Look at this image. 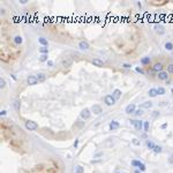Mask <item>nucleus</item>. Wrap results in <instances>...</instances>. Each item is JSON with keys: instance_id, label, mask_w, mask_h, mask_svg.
I'll return each mask as SVG.
<instances>
[{"instance_id": "f257e3e1", "label": "nucleus", "mask_w": 173, "mask_h": 173, "mask_svg": "<svg viewBox=\"0 0 173 173\" xmlns=\"http://www.w3.org/2000/svg\"><path fill=\"white\" fill-rule=\"evenodd\" d=\"M131 164H132V166H133V167L139 168L141 172H144V171L147 170V167H145V164H144V163H142L141 160H139V159H133V160L131 162Z\"/></svg>"}, {"instance_id": "f03ea898", "label": "nucleus", "mask_w": 173, "mask_h": 173, "mask_svg": "<svg viewBox=\"0 0 173 173\" xmlns=\"http://www.w3.org/2000/svg\"><path fill=\"white\" fill-rule=\"evenodd\" d=\"M91 110L90 108H88V107H85V108H83L81 112H80V118L82 120H88V119H90V117H91Z\"/></svg>"}, {"instance_id": "7ed1b4c3", "label": "nucleus", "mask_w": 173, "mask_h": 173, "mask_svg": "<svg viewBox=\"0 0 173 173\" xmlns=\"http://www.w3.org/2000/svg\"><path fill=\"white\" fill-rule=\"evenodd\" d=\"M129 122H131V125H133L134 127H135V129H136L137 132L142 131L143 129V124H144V121H142V120H134V119H131L129 120Z\"/></svg>"}, {"instance_id": "20e7f679", "label": "nucleus", "mask_w": 173, "mask_h": 173, "mask_svg": "<svg viewBox=\"0 0 173 173\" xmlns=\"http://www.w3.org/2000/svg\"><path fill=\"white\" fill-rule=\"evenodd\" d=\"M24 126H26V128L30 132H34L38 128V124L35 122V121H32V120H27L26 124H24Z\"/></svg>"}, {"instance_id": "39448f33", "label": "nucleus", "mask_w": 173, "mask_h": 173, "mask_svg": "<svg viewBox=\"0 0 173 173\" xmlns=\"http://www.w3.org/2000/svg\"><path fill=\"white\" fill-rule=\"evenodd\" d=\"M104 103L107 105V106H113L117 103V100L114 99V97L112 96V95H106V96L104 97Z\"/></svg>"}, {"instance_id": "423d86ee", "label": "nucleus", "mask_w": 173, "mask_h": 173, "mask_svg": "<svg viewBox=\"0 0 173 173\" xmlns=\"http://www.w3.org/2000/svg\"><path fill=\"white\" fill-rule=\"evenodd\" d=\"M79 48L82 51H88L90 48V44L87 40H81V42H79Z\"/></svg>"}, {"instance_id": "0eeeda50", "label": "nucleus", "mask_w": 173, "mask_h": 173, "mask_svg": "<svg viewBox=\"0 0 173 173\" xmlns=\"http://www.w3.org/2000/svg\"><path fill=\"white\" fill-rule=\"evenodd\" d=\"M90 110H91V112H94V114H96V116H98V114H100L103 112L102 106L98 105V104H94L92 106H91Z\"/></svg>"}, {"instance_id": "6e6552de", "label": "nucleus", "mask_w": 173, "mask_h": 173, "mask_svg": "<svg viewBox=\"0 0 173 173\" xmlns=\"http://www.w3.org/2000/svg\"><path fill=\"white\" fill-rule=\"evenodd\" d=\"M27 82L29 85H36L38 84V80H37L36 75H29L28 79H27Z\"/></svg>"}, {"instance_id": "1a4fd4ad", "label": "nucleus", "mask_w": 173, "mask_h": 173, "mask_svg": "<svg viewBox=\"0 0 173 173\" xmlns=\"http://www.w3.org/2000/svg\"><path fill=\"white\" fill-rule=\"evenodd\" d=\"M135 111H136V106H135V104H128L125 107V112L127 114H134Z\"/></svg>"}, {"instance_id": "9d476101", "label": "nucleus", "mask_w": 173, "mask_h": 173, "mask_svg": "<svg viewBox=\"0 0 173 173\" xmlns=\"http://www.w3.org/2000/svg\"><path fill=\"white\" fill-rule=\"evenodd\" d=\"M108 127H110V131H117V129L120 127V124H119V121H117V120H112V121L110 122Z\"/></svg>"}, {"instance_id": "9b49d317", "label": "nucleus", "mask_w": 173, "mask_h": 173, "mask_svg": "<svg viewBox=\"0 0 173 173\" xmlns=\"http://www.w3.org/2000/svg\"><path fill=\"white\" fill-rule=\"evenodd\" d=\"M153 29H155V31H156L158 35H163L165 32V29H164V27H163L162 24H155Z\"/></svg>"}, {"instance_id": "f8f14e48", "label": "nucleus", "mask_w": 173, "mask_h": 173, "mask_svg": "<svg viewBox=\"0 0 173 173\" xmlns=\"http://www.w3.org/2000/svg\"><path fill=\"white\" fill-rule=\"evenodd\" d=\"M163 68H164L163 64L157 63V64H155V65H153L152 71H153V72H156V73H160V72H163Z\"/></svg>"}, {"instance_id": "ddd939ff", "label": "nucleus", "mask_w": 173, "mask_h": 173, "mask_svg": "<svg viewBox=\"0 0 173 173\" xmlns=\"http://www.w3.org/2000/svg\"><path fill=\"white\" fill-rule=\"evenodd\" d=\"M121 95H122V92H121L120 89H114L113 92H112V96L114 97V99L116 100H119L120 98H121Z\"/></svg>"}, {"instance_id": "4468645a", "label": "nucleus", "mask_w": 173, "mask_h": 173, "mask_svg": "<svg viewBox=\"0 0 173 173\" xmlns=\"http://www.w3.org/2000/svg\"><path fill=\"white\" fill-rule=\"evenodd\" d=\"M158 79L160 80V81H167L168 80V75H167V72H160V73H158Z\"/></svg>"}, {"instance_id": "2eb2a0df", "label": "nucleus", "mask_w": 173, "mask_h": 173, "mask_svg": "<svg viewBox=\"0 0 173 173\" xmlns=\"http://www.w3.org/2000/svg\"><path fill=\"white\" fill-rule=\"evenodd\" d=\"M152 107V102H150V100H148V102H144V103H142L141 105H140V107L139 108H147V110H149V108Z\"/></svg>"}, {"instance_id": "dca6fc26", "label": "nucleus", "mask_w": 173, "mask_h": 173, "mask_svg": "<svg viewBox=\"0 0 173 173\" xmlns=\"http://www.w3.org/2000/svg\"><path fill=\"white\" fill-rule=\"evenodd\" d=\"M148 95H149V97H151V98H155V97H157V96H158L157 89H156V88L149 89V91H148Z\"/></svg>"}, {"instance_id": "f3484780", "label": "nucleus", "mask_w": 173, "mask_h": 173, "mask_svg": "<svg viewBox=\"0 0 173 173\" xmlns=\"http://www.w3.org/2000/svg\"><path fill=\"white\" fill-rule=\"evenodd\" d=\"M140 63H141V65H143V66H148V65H150L151 59L149 57H143V58H141Z\"/></svg>"}, {"instance_id": "a211bd4d", "label": "nucleus", "mask_w": 173, "mask_h": 173, "mask_svg": "<svg viewBox=\"0 0 173 173\" xmlns=\"http://www.w3.org/2000/svg\"><path fill=\"white\" fill-rule=\"evenodd\" d=\"M92 65L97 66V67H103V66H104V63H103V60H100L99 58H95V59L92 60Z\"/></svg>"}, {"instance_id": "6ab92c4d", "label": "nucleus", "mask_w": 173, "mask_h": 173, "mask_svg": "<svg viewBox=\"0 0 173 173\" xmlns=\"http://www.w3.org/2000/svg\"><path fill=\"white\" fill-rule=\"evenodd\" d=\"M13 107H14V110L16 111V112H19L21 108V102L20 99H15L14 102H13Z\"/></svg>"}, {"instance_id": "aec40b11", "label": "nucleus", "mask_w": 173, "mask_h": 173, "mask_svg": "<svg viewBox=\"0 0 173 173\" xmlns=\"http://www.w3.org/2000/svg\"><path fill=\"white\" fill-rule=\"evenodd\" d=\"M38 43H39L42 46H48V40L46 39L45 37H39V38H38Z\"/></svg>"}, {"instance_id": "412c9836", "label": "nucleus", "mask_w": 173, "mask_h": 173, "mask_svg": "<svg viewBox=\"0 0 173 173\" xmlns=\"http://www.w3.org/2000/svg\"><path fill=\"white\" fill-rule=\"evenodd\" d=\"M145 145H147V148L149 149V150H153V148H155V145H156V144H155L151 140L148 139L147 141H145Z\"/></svg>"}, {"instance_id": "4be33fe9", "label": "nucleus", "mask_w": 173, "mask_h": 173, "mask_svg": "<svg viewBox=\"0 0 173 173\" xmlns=\"http://www.w3.org/2000/svg\"><path fill=\"white\" fill-rule=\"evenodd\" d=\"M164 48L166 50V51H173V43L172 42H166L164 44Z\"/></svg>"}, {"instance_id": "5701e85b", "label": "nucleus", "mask_w": 173, "mask_h": 173, "mask_svg": "<svg viewBox=\"0 0 173 173\" xmlns=\"http://www.w3.org/2000/svg\"><path fill=\"white\" fill-rule=\"evenodd\" d=\"M36 77H37V80H38V82H44L46 80V75L44 73H38L36 75Z\"/></svg>"}, {"instance_id": "b1692460", "label": "nucleus", "mask_w": 173, "mask_h": 173, "mask_svg": "<svg viewBox=\"0 0 173 173\" xmlns=\"http://www.w3.org/2000/svg\"><path fill=\"white\" fill-rule=\"evenodd\" d=\"M14 43L16 44V45H21L23 43V38L22 36H20V35H17V36L14 37Z\"/></svg>"}, {"instance_id": "393cba45", "label": "nucleus", "mask_w": 173, "mask_h": 173, "mask_svg": "<svg viewBox=\"0 0 173 173\" xmlns=\"http://www.w3.org/2000/svg\"><path fill=\"white\" fill-rule=\"evenodd\" d=\"M61 65H63L64 67H71L72 66V60L71 59H64L63 61H61Z\"/></svg>"}, {"instance_id": "a878e982", "label": "nucleus", "mask_w": 173, "mask_h": 173, "mask_svg": "<svg viewBox=\"0 0 173 173\" xmlns=\"http://www.w3.org/2000/svg\"><path fill=\"white\" fill-rule=\"evenodd\" d=\"M74 173H84V167L81 166V165H76L75 170H74Z\"/></svg>"}, {"instance_id": "bb28decb", "label": "nucleus", "mask_w": 173, "mask_h": 173, "mask_svg": "<svg viewBox=\"0 0 173 173\" xmlns=\"http://www.w3.org/2000/svg\"><path fill=\"white\" fill-rule=\"evenodd\" d=\"M38 51L40 52V54H48V47L47 46H40L38 48Z\"/></svg>"}, {"instance_id": "cd10ccee", "label": "nucleus", "mask_w": 173, "mask_h": 173, "mask_svg": "<svg viewBox=\"0 0 173 173\" xmlns=\"http://www.w3.org/2000/svg\"><path fill=\"white\" fill-rule=\"evenodd\" d=\"M39 61L40 63H47L48 61V55L47 54H40L39 55Z\"/></svg>"}, {"instance_id": "c85d7f7f", "label": "nucleus", "mask_w": 173, "mask_h": 173, "mask_svg": "<svg viewBox=\"0 0 173 173\" xmlns=\"http://www.w3.org/2000/svg\"><path fill=\"white\" fill-rule=\"evenodd\" d=\"M153 152L155 153H157V155H158V153H162V151H163V148L160 147V145H155V148H153Z\"/></svg>"}, {"instance_id": "c756f323", "label": "nucleus", "mask_w": 173, "mask_h": 173, "mask_svg": "<svg viewBox=\"0 0 173 173\" xmlns=\"http://www.w3.org/2000/svg\"><path fill=\"white\" fill-rule=\"evenodd\" d=\"M157 92H158L159 96H163V95L166 94V90H165V88H163V87H158V88H157Z\"/></svg>"}, {"instance_id": "7c9ffc66", "label": "nucleus", "mask_w": 173, "mask_h": 173, "mask_svg": "<svg viewBox=\"0 0 173 173\" xmlns=\"http://www.w3.org/2000/svg\"><path fill=\"white\" fill-rule=\"evenodd\" d=\"M149 128H150L149 121H144V124H143V131H144L145 133H148V132H149Z\"/></svg>"}, {"instance_id": "2f4dec72", "label": "nucleus", "mask_w": 173, "mask_h": 173, "mask_svg": "<svg viewBox=\"0 0 173 173\" xmlns=\"http://www.w3.org/2000/svg\"><path fill=\"white\" fill-rule=\"evenodd\" d=\"M75 126H76L77 128H83L84 127V121H80V120H77V121L75 122Z\"/></svg>"}, {"instance_id": "473e14b6", "label": "nucleus", "mask_w": 173, "mask_h": 173, "mask_svg": "<svg viewBox=\"0 0 173 173\" xmlns=\"http://www.w3.org/2000/svg\"><path fill=\"white\" fill-rule=\"evenodd\" d=\"M143 113H144V112H143V110H142V108H139V110H136L135 112H134V116H136V117H141Z\"/></svg>"}, {"instance_id": "72a5a7b5", "label": "nucleus", "mask_w": 173, "mask_h": 173, "mask_svg": "<svg viewBox=\"0 0 173 173\" xmlns=\"http://www.w3.org/2000/svg\"><path fill=\"white\" fill-rule=\"evenodd\" d=\"M6 87V81H5V79H0V89H4Z\"/></svg>"}, {"instance_id": "f704fd0d", "label": "nucleus", "mask_w": 173, "mask_h": 173, "mask_svg": "<svg viewBox=\"0 0 173 173\" xmlns=\"http://www.w3.org/2000/svg\"><path fill=\"white\" fill-rule=\"evenodd\" d=\"M133 144L134 145H136V147H140V145H141V141H140L139 139H133Z\"/></svg>"}, {"instance_id": "c9c22d12", "label": "nucleus", "mask_w": 173, "mask_h": 173, "mask_svg": "<svg viewBox=\"0 0 173 173\" xmlns=\"http://www.w3.org/2000/svg\"><path fill=\"white\" fill-rule=\"evenodd\" d=\"M135 71L137 72V73H140V74H142V75H144L145 74V72L143 71V69L141 68V67H135Z\"/></svg>"}, {"instance_id": "e433bc0d", "label": "nucleus", "mask_w": 173, "mask_h": 173, "mask_svg": "<svg viewBox=\"0 0 173 173\" xmlns=\"http://www.w3.org/2000/svg\"><path fill=\"white\" fill-rule=\"evenodd\" d=\"M121 67H122V68H125V69H131L132 68V65H131V64H122Z\"/></svg>"}, {"instance_id": "4c0bfd02", "label": "nucleus", "mask_w": 173, "mask_h": 173, "mask_svg": "<svg viewBox=\"0 0 173 173\" xmlns=\"http://www.w3.org/2000/svg\"><path fill=\"white\" fill-rule=\"evenodd\" d=\"M167 73L173 74V64H171V65L167 66Z\"/></svg>"}, {"instance_id": "58836bf2", "label": "nucleus", "mask_w": 173, "mask_h": 173, "mask_svg": "<svg viewBox=\"0 0 173 173\" xmlns=\"http://www.w3.org/2000/svg\"><path fill=\"white\" fill-rule=\"evenodd\" d=\"M159 116H160V113H159L158 111H153V112H152V117H153V118H158Z\"/></svg>"}, {"instance_id": "ea45409f", "label": "nucleus", "mask_w": 173, "mask_h": 173, "mask_svg": "<svg viewBox=\"0 0 173 173\" xmlns=\"http://www.w3.org/2000/svg\"><path fill=\"white\" fill-rule=\"evenodd\" d=\"M46 64H47V66H48V67H53V65H54V63H53V61H52V60H48V61H47V63H46Z\"/></svg>"}, {"instance_id": "a19ab883", "label": "nucleus", "mask_w": 173, "mask_h": 173, "mask_svg": "<svg viewBox=\"0 0 173 173\" xmlns=\"http://www.w3.org/2000/svg\"><path fill=\"white\" fill-rule=\"evenodd\" d=\"M6 114H7V111H5V110L0 111V117H5Z\"/></svg>"}, {"instance_id": "79ce46f5", "label": "nucleus", "mask_w": 173, "mask_h": 173, "mask_svg": "<svg viewBox=\"0 0 173 173\" xmlns=\"http://www.w3.org/2000/svg\"><path fill=\"white\" fill-rule=\"evenodd\" d=\"M160 128H162V129H166V128H167V122H165V124H163V125L160 126Z\"/></svg>"}, {"instance_id": "37998d69", "label": "nucleus", "mask_w": 173, "mask_h": 173, "mask_svg": "<svg viewBox=\"0 0 173 173\" xmlns=\"http://www.w3.org/2000/svg\"><path fill=\"white\" fill-rule=\"evenodd\" d=\"M19 3H20L21 5H26V4H28V0H20Z\"/></svg>"}, {"instance_id": "c03bdc74", "label": "nucleus", "mask_w": 173, "mask_h": 173, "mask_svg": "<svg viewBox=\"0 0 173 173\" xmlns=\"http://www.w3.org/2000/svg\"><path fill=\"white\" fill-rule=\"evenodd\" d=\"M103 156V152H98L95 155V158H98V157H102Z\"/></svg>"}, {"instance_id": "a18cd8bd", "label": "nucleus", "mask_w": 173, "mask_h": 173, "mask_svg": "<svg viewBox=\"0 0 173 173\" xmlns=\"http://www.w3.org/2000/svg\"><path fill=\"white\" fill-rule=\"evenodd\" d=\"M77 145H79V140H75V142H74V148L76 149Z\"/></svg>"}, {"instance_id": "49530a36", "label": "nucleus", "mask_w": 173, "mask_h": 173, "mask_svg": "<svg viewBox=\"0 0 173 173\" xmlns=\"http://www.w3.org/2000/svg\"><path fill=\"white\" fill-rule=\"evenodd\" d=\"M136 6H137V7H139V8H140V9H141V8H142V4H141V3H140V1H137V3H136Z\"/></svg>"}, {"instance_id": "de8ad7c7", "label": "nucleus", "mask_w": 173, "mask_h": 173, "mask_svg": "<svg viewBox=\"0 0 173 173\" xmlns=\"http://www.w3.org/2000/svg\"><path fill=\"white\" fill-rule=\"evenodd\" d=\"M134 173H142V172L139 170V168H135V171H134Z\"/></svg>"}, {"instance_id": "09e8293b", "label": "nucleus", "mask_w": 173, "mask_h": 173, "mask_svg": "<svg viewBox=\"0 0 173 173\" xmlns=\"http://www.w3.org/2000/svg\"><path fill=\"white\" fill-rule=\"evenodd\" d=\"M116 173H121V172H116Z\"/></svg>"}, {"instance_id": "8fccbe9b", "label": "nucleus", "mask_w": 173, "mask_h": 173, "mask_svg": "<svg viewBox=\"0 0 173 173\" xmlns=\"http://www.w3.org/2000/svg\"><path fill=\"white\" fill-rule=\"evenodd\" d=\"M172 54H173V51H172Z\"/></svg>"}]
</instances>
